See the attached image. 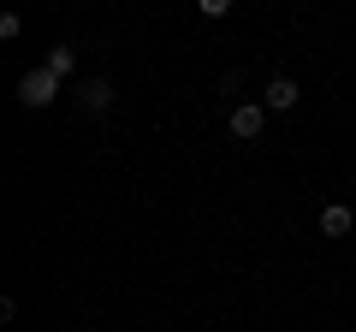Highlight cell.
I'll return each mask as SVG.
<instances>
[{
  "instance_id": "1",
  "label": "cell",
  "mask_w": 356,
  "mask_h": 332,
  "mask_svg": "<svg viewBox=\"0 0 356 332\" xmlns=\"http://www.w3.org/2000/svg\"><path fill=\"white\" fill-rule=\"evenodd\" d=\"M60 101V77L48 72V65H30L24 77H18V107H30V113H42V107Z\"/></svg>"
},
{
  "instance_id": "2",
  "label": "cell",
  "mask_w": 356,
  "mask_h": 332,
  "mask_svg": "<svg viewBox=\"0 0 356 332\" xmlns=\"http://www.w3.org/2000/svg\"><path fill=\"white\" fill-rule=\"evenodd\" d=\"M226 131H232L238 142H261V131H267V107H261V101H238V107L226 113Z\"/></svg>"
},
{
  "instance_id": "3",
  "label": "cell",
  "mask_w": 356,
  "mask_h": 332,
  "mask_svg": "<svg viewBox=\"0 0 356 332\" xmlns=\"http://www.w3.org/2000/svg\"><path fill=\"white\" fill-rule=\"evenodd\" d=\"M297 101H303V83H297V77H267V90H261V107H267V113H291V107Z\"/></svg>"
},
{
  "instance_id": "4",
  "label": "cell",
  "mask_w": 356,
  "mask_h": 332,
  "mask_svg": "<svg viewBox=\"0 0 356 332\" xmlns=\"http://www.w3.org/2000/svg\"><path fill=\"white\" fill-rule=\"evenodd\" d=\"M77 101H83L89 113H113V101H119L113 77H83V83H77Z\"/></svg>"
},
{
  "instance_id": "5",
  "label": "cell",
  "mask_w": 356,
  "mask_h": 332,
  "mask_svg": "<svg viewBox=\"0 0 356 332\" xmlns=\"http://www.w3.org/2000/svg\"><path fill=\"white\" fill-rule=\"evenodd\" d=\"M350 226H356V214L344 202H327L321 208V238H350Z\"/></svg>"
},
{
  "instance_id": "6",
  "label": "cell",
  "mask_w": 356,
  "mask_h": 332,
  "mask_svg": "<svg viewBox=\"0 0 356 332\" xmlns=\"http://www.w3.org/2000/svg\"><path fill=\"white\" fill-rule=\"evenodd\" d=\"M42 65H48L54 77H72L77 72V48H72V42H54V48L42 53Z\"/></svg>"
},
{
  "instance_id": "7",
  "label": "cell",
  "mask_w": 356,
  "mask_h": 332,
  "mask_svg": "<svg viewBox=\"0 0 356 332\" xmlns=\"http://www.w3.org/2000/svg\"><path fill=\"white\" fill-rule=\"evenodd\" d=\"M18 36H24V18H18V13H0V42H18Z\"/></svg>"
},
{
  "instance_id": "8",
  "label": "cell",
  "mask_w": 356,
  "mask_h": 332,
  "mask_svg": "<svg viewBox=\"0 0 356 332\" xmlns=\"http://www.w3.org/2000/svg\"><path fill=\"white\" fill-rule=\"evenodd\" d=\"M196 13H202V18H226L232 0H196Z\"/></svg>"
},
{
  "instance_id": "9",
  "label": "cell",
  "mask_w": 356,
  "mask_h": 332,
  "mask_svg": "<svg viewBox=\"0 0 356 332\" xmlns=\"http://www.w3.org/2000/svg\"><path fill=\"white\" fill-rule=\"evenodd\" d=\"M350 190H356V166H350Z\"/></svg>"
},
{
  "instance_id": "10",
  "label": "cell",
  "mask_w": 356,
  "mask_h": 332,
  "mask_svg": "<svg viewBox=\"0 0 356 332\" xmlns=\"http://www.w3.org/2000/svg\"><path fill=\"white\" fill-rule=\"evenodd\" d=\"M350 53H356V30H350Z\"/></svg>"
}]
</instances>
